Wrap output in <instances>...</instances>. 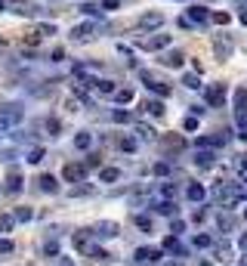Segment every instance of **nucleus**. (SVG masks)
Masks as SVG:
<instances>
[{
  "mask_svg": "<svg viewBox=\"0 0 247 266\" xmlns=\"http://www.w3.org/2000/svg\"><path fill=\"white\" fill-rule=\"evenodd\" d=\"M87 254H90V257H93V260H108V257H111V254H108V251H102V248H96V245H93V248H90Z\"/></svg>",
  "mask_w": 247,
  "mask_h": 266,
  "instance_id": "c9c22d12",
  "label": "nucleus"
},
{
  "mask_svg": "<svg viewBox=\"0 0 247 266\" xmlns=\"http://www.w3.org/2000/svg\"><path fill=\"white\" fill-rule=\"evenodd\" d=\"M210 22H216V25H229L232 16L229 13H210Z\"/></svg>",
  "mask_w": 247,
  "mask_h": 266,
  "instance_id": "e433bc0d",
  "label": "nucleus"
},
{
  "mask_svg": "<svg viewBox=\"0 0 247 266\" xmlns=\"http://www.w3.org/2000/svg\"><path fill=\"white\" fill-rule=\"evenodd\" d=\"M164 251H170V254H176V257H185V248H182V241H179V235H167V238H164Z\"/></svg>",
  "mask_w": 247,
  "mask_h": 266,
  "instance_id": "2eb2a0df",
  "label": "nucleus"
},
{
  "mask_svg": "<svg viewBox=\"0 0 247 266\" xmlns=\"http://www.w3.org/2000/svg\"><path fill=\"white\" fill-rule=\"evenodd\" d=\"M222 143H226V130L213 133V136H201V140H198V149H216V146H222Z\"/></svg>",
  "mask_w": 247,
  "mask_h": 266,
  "instance_id": "dca6fc26",
  "label": "nucleus"
},
{
  "mask_svg": "<svg viewBox=\"0 0 247 266\" xmlns=\"http://www.w3.org/2000/svg\"><path fill=\"white\" fill-rule=\"evenodd\" d=\"M99 164H102V158H99V155H87V161H84V167H87V170H96Z\"/></svg>",
  "mask_w": 247,
  "mask_h": 266,
  "instance_id": "ea45409f",
  "label": "nucleus"
},
{
  "mask_svg": "<svg viewBox=\"0 0 247 266\" xmlns=\"http://www.w3.org/2000/svg\"><path fill=\"white\" fill-rule=\"evenodd\" d=\"M182 59H185V56H182L179 50H170V53H164V59H161V62H164V65H170V68H179Z\"/></svg>",
  "mask_w": 247,
  "mask_h": 266,
  "instance_id": "b1692460",
  "label": "nucleus"
},
{
  "mask_svg": "<svg viewBox=\"0 0 247 266\" xmlns=\"http://www.w3.org/2000/svg\"><path fill=\"white\" fill-rule=\"evenodd\" d=\"M241 248H244V251H247V232H244V235H241Z\"/></svg>",
  "mask_w": 247,
  "mask_h": 266,
  "instance_id": "13d9d810",
  "label": "nucleus"
},
{
  "mask_svg": "<svg viewBox=\"0 0 247 266\" xmlns=\"http://www.w3.org/2000/svg\"><path fill=\"white\" fill-rule=\"evenodd\" d=\"M136 133H139V140H145V143L155 140V130H151V127H145V124H139V127H136Z\"/></svg>",
  "mask_w": 247,
  "mask_h": 266,
  "instance_id": "473e14b6",
  "label": "nucleus"
},
{
  "mask_svg": "<svg viewBox=\"0 0 247 266\" xmlns=\"http://www.w3.org/2000/svg\"><path fill=\"white\" fill-rule=\"evenodd\" d=\"M213 50H216L219 59H229V56H232V40L229 38H216L213 40Z\"/></svg>",
  "mask_w": 247,
  "mask_h": 266,
  "instance_id": "f3484780",
  "label": "nucleus"
},
{
  "mask_svg": "<svg viewBox=\"0 0 247 266\" xmlns=\"http://www.w3.org/2000/svg\"><path fill=\"white\" fill-rule=\"evenodd\" d=\"M182 127H185V130H198V118H195V114H192V118H185Z\"/></svg>",
  "mask_w": 247,
  "mask_h": 266,
  "instance_id": "603ef678",
  "label": "nucleus"
},
{
  "mask_svg": "<svg viewBox=\"0 0 247 266\" xmlns=\"http://www.w3.org/2000/svg\"><path fill=\"white\" fill-rule=\"evenodd\" d=\"M204 99H207V106H222V102H226V87L222 84H210L204 90Z\"/></svg>",
  "mask_w": 247,
  "mask_h": 266,
  "instance_id": "20e7f679",
  "label": "nucleus"
},
{
  "mask_svg": "<svg viewBox=\"0 0 247 266\" xmlns=\"http://www.w3.org/2000/svg\"><path fill=\"white\" fill-rule=\"evenodd\" d=\"M185 19L192 22V25H204V22H210V13L204 6H189V13H185Z\"/></svg>",
  "mask_w": 247,
  "mask_h": 266,
  "instance_id": "9d476101",
  "label": "nucleus"
},
{
  "mask_svg": "<svg viewBox=\"0 0 247 266\" xmlns=\"http://www.w3.org/2000/svg\"><path fill=\"white\" fill-rule=\"evenodd\" d=\"M164 25V16L161 13H145V16H139V28L142 31H155Z\"/></svg>",
  "mask_w": 247,
  "mask_h": 266,
  "instance_id": "6e6552de",
  "label": "nucleus"
},
{
  "mask_svg": "<svg viewBox=\"0 0 247 266\" xmlns=\"http://www.w3.org/2000/svg\"><path fill=\"white\" fill-rule=\"evenodd\" d=\"M99 180L102 183H114V180H121V170H117V167H102L99 170Z\"/></svg>",
  "mask_w": 247,
  "mask_h": 266,
  "instance_id": "bb28decb",
  "label": "nucleus"
},
{
  "mask_svg": "<svg viewBox=\"0 0 247 266\" xmlns=\"http://www.w3.org/2000/svg\"><path fill=\"white\" fill-rule=\"evenodd\" d=\"M40 40H43V38H40V34H37V31H31V34H28V38H25V43H28V47H37V43H40Z\"/></svg>",
  "mask_w": 247,
  "mask_h": 266,
  "instance_id": "de8ad7c7",
  "label": "nucleus"
},
{
  "mask_svg": "<svg viewBox=\"0 0 247 266\" xmlns=\"http://www.w3.org/2000/svg\"><path fill=\"white\" fill-rule=\"evenodd\" d=\"M238 266H247V260H241V263H238Z\"/></svg>",
  "mask_w": 247,
  "mask_h": 266,
  "instance_id": "0e129e2a",
  "label": "nucleus"
},
{
  "mask_svg": "<svg viewBox=\"0 0 247 266\" xmlns=\"http://www.w3.org/2000/svg\"><path fill=\"white\" fill-rule=\"evenodd\" d=\"M13 226H16V220L9 217V214H3V217H0V232H13Z\"/></svg>",
  "mask_w": 247,
  "mask_h": 266,
  "instance_id": "72a5a7b5",
  "label": "nucleus"
},
{
  "mask_svg": "<svg viewBox=\"0 0 247 266\" xmlns=\"http://www.w3.org/2000/svg\"><path fill=\"white\" fill-rule=\"evenodd\" d=\"M151 170H155V177H167V173H170V164H167V161H158Z\"/></svg>",
  "mask_w": 247,
  "mask_h": 266,
  "instance_id": "4c0bfd02",
  "label": "nucleus"
},
{
  "mask_svg": "<svg viewBox=\"0 0 247 266\" xmlns=\"http://www.w3.org/2000/svg\"><path fill=\"white\" fill-rule=\"evenodd\" d=\"M195 164L201 170H210L216 164V152H213V149H198V152H195Z\"/></svg>",
  "mask_w": 247,
  "mask_h": 266,
  "instance_id": "423d86ee",
  "label": "nucleus"
},
{
  "mask_svg": "<svg viewBox=\"0 0 247 266\" xmlns=\"http://www.w3.org/2000/svg\"><path fill=\"white\" fill-rule=\"evenodd\" d=\"M198 266H213V263H207V260H204V263H198Z\"/></svg>",
  "mask_w": 247,
  "mask_h": 266,
  "instance_id": "052dcab7",
  "label": "nucleus"
},
{
  "mask_svg": "<svg viewBox=\"0 0 247 266\" xmlns=\"http://www.w3.org/2000/svg\"><path fill=\"white\" fill-rule=\"evenodd\" d=\"M182 84H185V87H192V90H198V87H201V80H198V75H185V77H182Z\"/></svg>",
  "mask_w": 247,
  "mask_h": 266,
  "instance_id": "a19ab883",
  "label": "nucleus"
},
{
  "mask_svg": "<svg viewBox=\"0 0 247 266\" xmlns=\"http://www.w3.org/2000/svg\"><path fill=\"white\" fill-rule=\"evenodd\" d=\"M22 186H25V183H22V173L19 170H9L6 173V192L16 195V192H22Z\"/></svg>",
  "mask_w": 247,
  "mask_h": 266,
  "instance_id": "4468645a",
  "label": "nucleus"
},
{
  "mask_svg": "<svg viewBox=\"0 0 247 266\" xmlns=\"http://www.w3.org/2000/svg\"><path fill=\"white\" fill-rule=\"evenodd\" d=\"M244 220H247V207H244Z\"/></svg>",
  "mask_w": 247,
  "mask_h": 266,
  "instance_id": "69168bd1",
  "label": "nucleus"
},
{
  "mask_svg": "<svg viewBox=\"0 0 247 266\" xmlns=\"http://www.w3.org/2000/svg\"><path fill=\"white\" fill-rule=\"evenodd\" d=\"M90 235H96V238H114V235H117V223L102 220V223H96V226L90 229Z\"/></svg>",
  "mask_w": 247,
  "mask_h": 266,
  "instance_id": "39448f33",
  "label": "nucleus"
},
{
  "mask_svg": "<svg viewBox=\"0 0 247 266\" xmlns=\"http://www.w3.org/2000/svg\"><path fill=\"white\" fill-rule=\"evenodd\" d=\"M111 96H114L117 106H127V102H133V90H130V87H117Z\"/></svg>",
  "mask_w": 247,
  "mask_h": 266,
  "instance_id": "412c9836",
  "label": "nucleus"
},
{
  "mask_svg": "<svg viewBox=\"0 0 247 266\" xmlns=\"http://www.w3.org/2000/svg\"><path fill=\"white\" fill-rule=\"evenodd\" d=\"M37 189H40V192H50V195H56V192H59V183H56V177H53V173H40V177H37Z\"/></svg>",
  "mask_w": 247,
  "mask_h": 266,
  "instance_id": "f8f14e48",
  "label": "nucleus"
},
{
  "mask_svg": "<svg viewBox=\"0 0 247 266\" xmlns=\"http://www.w3.org/2000/svg\"><path fill=\"white\" fill-rule=\"evenodd\" d=\"M43 155H46V152H43V146H34L31 152L25 155V161H28V164H40V161H43Z\"/></svg>",
  "mask_w": 247,
  "mask_h": 266,
  "instance_id": "c756f323",
  "label": "nucleus"
},
{
  "mask_svg": "<svg viewBox=\"0 0 247 266\" xmlns=\"http://www.w3.org/2000/svg\"><path fill=\"white\" fill-rule=\"evenodd\" d=\"M84 177H87V167L84 164H65L62 167V180L65 183H84Z\"/></svg>",
  "mask_w": 247,
  "mask_h": 266,
  "instance_id": "7ed1b4c3",
  "label": "nucleus"
},
{
  "mask_svg": "<svg viewBox=\"0 0 247 266\" xmlns=\"http://www.w3.org/2000/svg\"><path fill=\"white\" fill-rule=\"evenodd\" d=\"M136 226L142 229V232H151V217H145V214H136Z\"/></svg>",
  "mask_w": 247,
  "mask_h": 266,
  "instance_id": "f704fd0d",
  "label": "nucleus"
},
{
  "mask_svg": "<svg viewBox=\"0 0 247 266\" xmlns=\"http://www.w3.org/2000/svg\"><path fill=\"white\" fill-rule=\"evenodd\" d=\"M213 195L219 198V207H222V211H229V207H235V204L244 198V186H235V183H216V186H213Z\"/></svg>",
  "mask_w": 247,
  "mask_h": 266,
  "instance_id": "f257e3e1",
  "label": "nucleus"
},
{
  "mask_svg": "<svg viewBox=\"0 0 247 266\" xmlns=\"http://www.w3.org/2000/svg\"><path fill=\"white\" fill-rule=\"evenodd\" d=\"M182 229H185V223H182V220H173V226H170V235H179Z\"/></svg>",
  "mask_w": 247,
  "mask_h": 266,
  "instance_id": "09e8293b",
  "label": "nucleus"
},
{
  "mask_svg": "<svg viewBox=\"0 0 247 266\" xmlns=\"http://www.w3.org/2000/svg\"><path fill=\"white\" fill-rule=\"evenodd\" d=\"M210 245H213L210 235H195V248H210Z\"/></svg>",
  "mask_w": 247,
  "mask_h": 266,
  "instance_id": "79ce46f5",
  "label": "nucleus"
},
{
  "mask_svg": "<svg viewBox=\"0 0 247 266\" xmlns=\"http://www.w3.org/2000/svg\"><path fill=\"white\" fill-rule=\"evenodd\" d=\"M167 146H170V149H176V152H179V149H182L185 143L179 140V136H170V140H167Z\"/></svg>",
  "mask_w": 247,
  "mask_h": 266,
  "instance_id": "8fccbe9b",
  "label": "nucleus"
},
{
  "mask_svg": "<svg viewBox=\"0 0 247 266\" xmlns=\"http://www.w3.org/2000/svg\"><path fill=\"white\" fill-rule=\"evenodd\" d=\"M229 245H216V260H229Z\"/></svg>",
  "mask_w": 247,
  "mask_h": 266,
  "instance_id": "49530a36",
  "label": "nucleus"
},
{
  "mask_svg": "<svg viewBox=\"0 0 247 266\" xmlns=\"http://www.w3.org/2000/svg\"><path fill=\"white\" fill-rule=\"evenodd\" d=\"M161 195H164V198H173V195H176V186H173V183H164V186H161Z\"/></svg>",
  "mask_w": 247,
  "mask_h": 266,
  "instance_id": "c03bdc74",
  "label": "nucleus"
},
{
  "mask_svg": "<svg viewBox=\"0 0 247 266\" xmlns=\"http://www.w3.org/2000/svg\"><path fill=\"white\" fill-rule=\"evenodd\" d=\"M238 19H241V25H247V9H241V13H238Z\"/></svg>",
  "mask_w": 247,
  "mask_h": 266,
  "instance_id": "4d7b16f0",
  "label": "nucleus"
},
{
  "mask_svg": "<svg viewBox=\"0 0 247 266\" xmlns=\"http://www.w3.org/2000/svg\"><path fill=\"white\" fill-rule=\"evenodd\" d=\"M185 195H189V201H204V186H201V183H192V186L189 189H185Z\"/></svg>",
  "mask_w": 247,
  "mask_h": 266,
  "instance_id": "a878e982",
  "label": "nucleus"
},
{
  "mask_svg": "<svg viewBox=\"0 0 247 266\" xmlns=\"http://www.w3.org/2000/svg\"><path fill=\"white\" fill-rule=\"evenodd\" d=\"M121 149H124V152H133V149H136V140H130V136H127V140H121Z\"/></svg>",
  "mask_w": 247,
  "mask_h": 266,
  "instance_id": "3c124183",
  "label": "nucleus"
},
{
  "mask_svg": "<svg viewBox=\"0 0 247 266\" xmlns=\"http://www.w3.org/2000/svg\"><path fill=\"white\" fill-rule=\"evenodd\" d=\"M74 146L80 149V152H87V149L93 146V136H90L87 130H84V133H77V136H74Z\"/></svg>",
  "mask_w": 247,
  "mask_h": 266,
  "instance_id": "c85d7f7f",
  "label": "nucleus"
},
{
  "mask_svg": "<svg viewBox=\"0 0 247 266\" xmlns=\"http://www.w3.org/2000/svg\"><path fill=\"white\" fill-rule=\"evenodd\" d=\"M22 118H25V109H22L19 102H6V106L0 109V136L16 130V124H22Z\"/></svg>",
  "mask_w": 247,
  "mask_h": 266,
  "instance_id": "f03ea898",
  "label": "nucleus"
},
{
  "mask_svg": "<svg viewBox=\"0 0 247 266\" xmlns=\"http://www.w3.org/2000/svg\"><path fill=\"white\" fill-rule=\"evenodd\" d=\"M9 9H13V13H19V16H37V6L28 3V0H13V3H9Z\"/></svg>",
  "mask_w": 247,
  "mask_h": 266,
  "instance_id": "ddd939ff",
  "label": "nucleus"
},
{
  "mask_svg": "<svg viewBox=\"0 0 247 266\" xmlns=\"http://www.w3.org/2000/svg\"><path fill=\"white\" fill-rule=\"evenodd\" d=\"M121 3H117V0H102V9H117Z\"/></svg>",
  "mask_w": 247,
  "mask_h": 266,
  "instance_id": "5fc2aeb1",
  "label": "nucleus"
},
{
  "mask_svg": "<svg viewBox=\"0 0 247 266\" xmlns=\"http://www.w3.org/2000/svg\"><path fill=\"white\" fill-rule=\"evenodd\" d=\"M43 254H46V257H56V254H59V245H56V241H46V245H43Z\"/></svg>",
  "mask_w": 247,
  "mask_h": 266,
  "instance_id": "a18cd8bd",
  "label": "nucleus"
},
{
  "mask_svg": "<svg viewBox=\"0 0 247 266\" xmlns=\"http://www.w3.org/2000/svg\"><path fill=\"white\" fill-rule=\"evenodd\" d=\"M164 47H170V34H155V38H145L142 40V50H148V53L164 50Z\"/></svg>",
  "mask_w": 247,
  "mask_h": 266,
  "instance_id": "0eeeda50",
  "label": "nucleus"
},
{
  "mask_svg": "<svg viewBox=\"0 0 247 266\" xmlns=\"http://www.w3.org/2000/svg\"><path fill=\"white\" fill-rule=\"evenodd\" d=\"M111 121H114V124H130V112L114 109V112H111Z\"/></svg>",
  "mask_w": 247,
  "mask_h": 266,
  "instance_id": "7c9ffc66",
  "label": "nucleus"
},
{
  "mask_svg": "<svg viewBox=\"0 0 247 266\" xmlns=\"http://www.w3.org/2000/svg\"><path fill=\"white\" fill-rule=\"evenodd\" d=\"M0 9H6V3H3V0H0Z\"/></svg>",
  "mask_w": 247,
  "mask_h": 266,
  "instance_id": "680f3d73",
  "label": "nucleus"
},
{
  "mask_svg": "<svg viewBox=\"0 0 247 266\" xmlns=\"http://www.w3.org/2000/svg\"><path fill=\"white\" fill-rule=\"evenodd\" d=\"M216 229H219V232H232V229H235V217H232L229 211H222V214L216 217Z\"/></svg>",
  "mask_w": 247,
  "mask_h": 266,
  "instance_id": "6ab92c4d",
  "label": "nucleus"
},
{
  "mask_svg": "<svg viewBox=\"0 0 247 266\" xmlns=\"http://www.w3.org/2000/svg\"><path fill=\"white\" fill-rule=\"evenodd\" d=\"M142 112H148V114H155V118H161V114H164V102H161V99H145V102H142Z\"/></svg>",
  "mask_w": 247,
  "mask_h": 266,
  "instance_id": "4be33fe9",
  "label": "nucleus"
},
{
  "mask_svg": "<svg viewBox=\"0 0 247 266\" xmlns=\"http://www.w3.org/2000/svg\"><path fill=\"white\" fill-rule=\"evenodd\" d=\"M34 214H31V207H16V214H13V220H19V223H28Z\"/></svg>",
  "mask_w": 247,
  "mask_h": 266,
  "instance_id": "2f4dec72",
  "label": "nucleus"
},
{
  "mask_svg": "<svg viewBox=\"0 0 247 266\" xmlns=\"http://www.w3.org/2000/svg\"><path fill=\"white\" fill-rule=\"evenodd\" d=\"M136 260H142V263H145V260H148V263H158V260H161V251H158V248H139V251H136Z\"/></svg>",
  "mask_w": 247,
  "mask_h": 266,
  "instance_id": "aec40b11",
  "label": "nucleus"
},
{
  "mask_svg": "<svg viewBox=\"0 0 247 266\" xmlns=\"http://www.w3.org/2000/svg\"><path fill=\"white\" fill-rule=\"evenodd\" d=\"M37 34H40V38H43V34H56V25H40Z\"/></svg>",
  "mask_w": 247,
  "mask_h": 266,
  "instance_id": "864d4df0",
  "label": "nucleus"
},
{
  "mask_svg": "<svg viewBox=\"0 0 247 266\" xmlns=\"http://www.w3.org/2000/svg\"><path fill=\"white\" fill-rule=\"evenodd\" d=\"M71 241H74V248H77L80 254H87V251L93 248V241H90V235H87V232H74V238H71Z\"/></svg>",
  "mask_w": 247,
  "mask_h": 266,
  "instance_id": "5701e85b",
  "label": "nucleus"
},
{
  "mask_svg": "<svg viewBox=\"0 0 247 266\" xmlns=\"http://www.w3.org/2000/svg\"><path fill=\"white\" fill-rule=\"evenodd\" d=\"M13 251H16L13 241H9V238H0V254H13Z\"/></svg>",
  "mask_w": 247,
  "mask_h": 266,
  "instance_id": "37998d69",
  "label": "nucleus"
},
{
  "mask_svg": "<svg viewBox=\"0 0 247 266\" xmlns=\"http://www.w3.org/2000/svg\"><path fill=\"white\" fill-rule=\"evenodd\" d=\"M155 211H158V214H164V217H176V201L164 198V201H158V204H155Z\"/></svg>",
  "mask_w": 247,
  "mask_h": 266,
  "instance_id": "393cba45",
  "label": "nucleus"
},
{
  "mask_svg": "<svg viewBox=\"0 0 247 266\" xmlns=\"http://www.w3.org/2000/svg\"><path fill=\"white\" fill-rule=\"evenodd\" d=\"M167 266H182V263H167Z\"/></svg>",
  "mask_w": 247,
  "mask_h": 266,
  "instance_id": "e2e57ef3",
  "label": "nucleus"
},
{
  "mask_svg": "<svg viewBox=\"0 0 247 266\" xmlns=\"http://www.w3.org/2000/svg\"><path fill=\"white\" fill-rule=\"evenodd\" d=\"M62 266H74V263H71V260H68V257H65V260H62Z\"/></svg>",
  "mask_w": 247,
  "mask_h": 266,
  "instance_id": "bf43d9fd",
  "label": "nucleus"
},
{
  "mask_svg": "<svg viewBox=\"0 0 247 266\" xmlns=\"http://www.w3.org/2000/svg\"><path fill=\"white\" fill-rule=\"evenodd\" d=\"M244 112H247V90L238 87V90H235V118L244 114Z\"/></svg>",
  "mask_w": 247,
  "mask_h": 266,
  "instance_id": "a211bd4d",
  "label": "nucleus"
},
{
  "mask_svg": "<svg viewBox=\"0 0 247 266\" xmlns=\"http://www.w3.org/2000/svg\"><path fill=\"white\" fill-rule=\"evenodd\" d=\"M93 90H99L102 96H111L117 87H114V80H105V77H102V80H96V87H93Z\"/></svg>",
  "mask_w": 247,
  "mask_h": 266,
  "instance_id": "cd10ccee",
  "label": "nucleus"
},
{
  "mask_svg": "<svg viewBox=\"0 0 247 266\" xmlns=\"http://www.w3.org/2000/svg\"><path fill=\"white\" fill-rule=\"evenodd\" d=\"M142 80H145V87L151 90V93H155V96H170V87L167 84H164V80H155V77H148V75H142Z\"/></svg>",
  "mask_w": 247,
  "mask_h": 266,
  "instance_id": "1a4fd4ad",
  "label": "nucleus"
},
{
  "mask_svg": "<svg viewBox=\"0 0 247 266\" xmlns=\"http://www.w3.org/2000/svg\"><path fill=\"white\" fill-rule=\"evenodd\" d=\"M238 170H241V173H247V155H241V158H238Z\"/></svg>",
  "mask_w": 247,
  "mask_h": 266,
  "instance_id": "6e6d98bb",
  "label": "nucleus"
},
{
  "mask_svg": "<svg viewBox=\"0 0 247 266\" xmlns=\"http://www.w3.org/2000/svg\"><path fill=\"white\" fill-rule=\"evenodd\" d=\"M93 34H96V25H93V22H84V25H74L71 28V38L74 40H90Z\"/></svg>",
  "mask_w": 247,
  "mask_h": 266,
  "instance_id": "9b49d317",
  "label": "nucleus"
},
{
  "mask_svg": "<svg viewBox=\"0 0 247 266\" xmlns=\"http://www.w3.org/2000/svg\"><path fill=\"white\" fill-rule=\"evenodd\" d=\"M46 130H50V136H59V130H62V124H59L56 118H46Z\"/></svg>",
  "mask_w": 247,
  "mask_h": 266,
  "instance_id": "58836bf2",
  "label": "nucleus"
}]
</instances>
